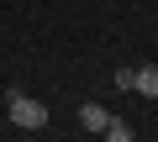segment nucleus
Instances as JSON below:
<instances>
[{
  "instance_id": "nucleus-1",
  "label": "nucleus",
  "mask_w": 158,
  "mask_h": 142,
  "mask_svg": "<svg viewBox=\"0 0 158 142\" xmlns=\"http://www.w3.org/2000/svg\"><path fill=\"white\" fill-rule=\"evenodd\" d=\"M6 111H11V126H21V132H42V126H48V105L32 100V95H16V90H11Z\"/></svg>"
},
{
  "instance_id": "nucleus-4",
  "label": "nucleus",
  "mask_w": 158,
  "mask_h": 142,
  "mask_svg": "<svg viewBox=\"0 0 158 142\" xmlns=\"http://www.w3.org/2000/svg\"><path fill=\"white\" fill-rule=\"evenodd\" d=\"M100 137H111V142H132L137 132H132V121H121V116H111V121L100 126Z\"/></svg>"
},
{
  "instance_id": "nucleus-2",
  "label": "nucleus",
  "mask_w": 158,
  "mask_h": 142,
  "mask_svg": "<svg viewBox=\"0 0 158 142\" xmlns=\"http://www.w3.org/2000/svg\"><path fill=\"white\" fill-rule=\"evenodd\" d=\"M132 95H142V100H158V68H153V63H142V68H137V84H132Z\"/></svg>"
},
{
  "instance_id": "nucleus-5",
  "label": "nucleus",
  "mask_w": 158,
  "mask_h": 142,
  "mask_svg": "<svg viewBox=\"0 0 158 142\" xmlns=\"http://www.w3.org/2000/svg\"><path fill=\"white\" fill-rule=\"evenodd\" d=\"M132 84H137V68H116V90L132 95Z\"/></svg>"
},
{
  "instance_id": "nucleus-3",
  "label": "nucleus",
  "mask_w": 158,
  "mask_h": 142,
  "mask_svg": "<svg viewBox=\"0 0 158 142\" xmlns=\"http://www.w3.org/2000/svg\"><path fill=\"white\" fill-rule=\"evenodd\" d=\"M106 121H111V111H106V105H95V100H90V105H79V126H85V132H100Z\"/></svg>"
}]
</instances>
